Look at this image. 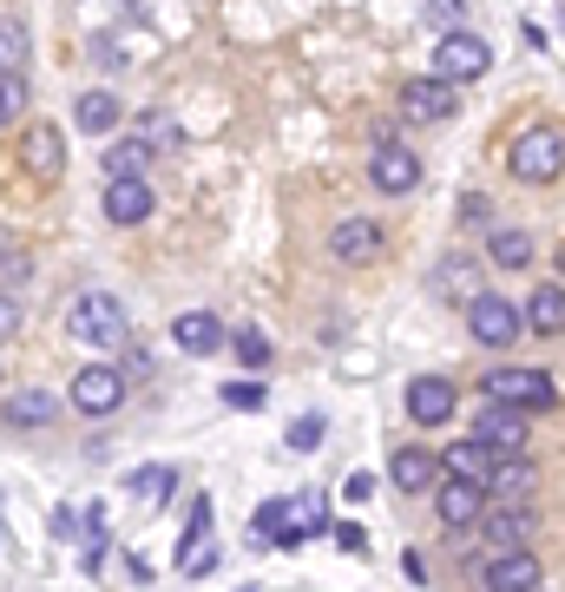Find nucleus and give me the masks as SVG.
I'll return each instance as SVG.
<instances>
[{"mask_svg":"<svg viewBox=\"0 0 565 592\" xmlns=\"http://www.w3.org/2000/svg\"><path fill=\"white\" fill-rule=\"evenodd\" d=\"M329 527H336V521H329V507H323L316 488L257 507V547H263V554H296L303 540H316V534H329Z\"/></svg>","mask_w":565,"mask_h":592,"instance_id":"nucleus-1","label":"nucleus"},{"mask_svg":"<svg viewBox=\"0 0 565 592\" xmlns=\"http://www.w3.org/2000/svg\"><path fill=\"white\" fill-rule=\"evenodd\" d=\"M66 336L86 349H118V343H132V316L112 290H79L66 310Z\"/></svg>","mask_w":565,"mask_h":592,"instance_id":"nucleus-2","label":"nucleus"},{"mask_svg":"<svg viewBox=\"0 0 565 592\" xmlns=\"http://www.w3.org/2000/svg\"><path fill=\"white\" fill-rule=\"evenodd\" d=\"M481 395L487 402H507V409H527V415H553L560 409L553 369H487L481 376Z\"/></svg>","mask_w":565,"mask_h":592,"instance_id":"nucleus-3","label":"nucleus"},{"mask_svg":"<svg viewBox=\"0 0 565 592\" xmlns=\"http://www.w3.org/2000/svg\"><path fill=\"white\" fill-rule=\"evenodd\" d=\"M507 171L520 178V185H560L565 171V132L560 125H527L520 138H513V152H507Z\"/></svg>","mask_w":565,"mask_h":592,"instance_id":"nucleus-4","label":"nucleus"},{"mask_svg":"<svg viewBox=\"0 0 565 592\" xmlns=\"http://www.w3.org/2000/svg\"><path fill=\"white\" fill-rule=\"evenodd\" d=\"M520 336H527V316H520L513 297H500V290H474V297H467V343H481V349H513Z\"/></svg>","mask_w":565,"mask_h":592,"instance_id":"nucleus-5","label":"nucleus"},{"mask_svg":"<svg viewBox=\"0 0 565 592\" xmlns=\"http://www.w3.org/2000/svg\"><path fill=\"white\" fill-rule=\"evenodd\" d=\"M434 72L448 79V86H467V79H487L494 72V46L474 33V26H448L441 40H434Z\"/></svg>","mask_w":565,"mask_h":592,"instance_id":"nucleus-6","label":"nucleus"},{"mask_svg":"<svg viewBox=\"0 0 565 592\" xmlns=\"http://www.w3.org/2000/svg\"><path fill=\"white\" fill-rule=\"evenodd\" d=\"M66 395H72V409H79L86 422H105V415H118V409H125V395H132V389H125V369H112V362H86V369L72 376V389H66Z\"/></svg>","mask_w":565,"mask_h":592,"instance_id":"nucleus-7","label":"nucleus"},{"mask_svg":"<svg viewBox=\"0 0 565 592\" xmlns=\"http://www.w3.org/2000/svg\"><path fill=\"white\" fill-rule=\"evenodd\" d=\"M20 171H26L33 185H59V178H66V132L46 125V119H33V125L20 132Z\"/></svg>","mask_w":565,"mask_h":592,"instance_id":"nucleus-8","label":"nucleus"},{"mask_svg":"<svg viewBox=\"0 0 565 592\" xmlns=\"http://www.w3.org/2000/svg\"><path fill=\"white\" fill-rule=\"evenodd\" d=\"M369 185L382 191V198H408L415 185H421V158L402 145V138H375V152H369Z\"/></svg>","mask_w":565,"mask_h":592,"instance_id":"nucleus-9","label":"nucleus"},{"mask_svg":"<svg viewBox=\"0 0 565 592\" xmlns=\"http://www.w3.org/2000/svg\"><path fill=\"white\" fill-rule=\"evenodd\" d=\"M540 580H546V567H540L533 547H500V554L481 560V587L487 592H540Z\"/></svg>","mask_w":565,"mask_h":592,"instance_id":"nucleus-10","label":"nucleus"},{"mask_svg":"<svg viewBox=\"0 0 565 592\" xmlns=\"http://www.w3.org/2000/svg\"><path fill=\"white\" fill-rule=\"evenodd\" d=\"M454 112H461V86H448L441 72L402 86V119H408V125H441V119H454Z\"/></svg>","mask_w":565,"mask_h":592,"instance_id":"nucleus-11","label":"nucleus"},{"mask_svg":"<svg viewBox=\"0 0 565 592\" xmlns=\"http://www.w3.org/2000/svg\"><path fill=\"white\" fill-rule=\"evenodd\" d=\"M402 409H408V422H415V428H441V422H454L461 389H454L448 376H415V382L402 389Z\"/></svg>","mask_w":565,"mask_h":592,"instance_id":"nucleus-12","label":"nucleus"},{"mask_svg":"<svg viewBox=\"0 0 565 592\" xmlns=\"http://www.w3.org/2000/svg\"><path fill=\"white\" fill-rule=\"evenodd\" d=\"M474 435H481L494 455H527V442H533V415H527V409H507V402H481Z\"/></svg>","mask_w":565,"mask_h":592,"instance_id":"nucleus-13","label":"nucleus"},{"mask_svg":"<svg viewBox=\"0 0 565 592\" xmlns=\"http://www.w3.org/2000/svg\"><path fill=\"white\" fill-rule=\"evenodd\" d=\"M434 514H441L448 534H467V527L487 514V488H481V481H461V474H441V481H434Z\"/></svg>","mask_w":565,"mask_h":592,"instance_id":"nucleus-14","label":"nucleus"},{"mask_svg":"<svg viewBox=\"0 0 565 592\" xmlns=\"http://www.w3.org/2000/svg\"><path fill=\"white\" fill-rule=\"evenodd\" d=\"M474 534H481L487 554H500V547H533V540H540V514H533V507H494V501H487V514L474 521Z\"/></svg>","mask_w":565,"mask_h":592,"instance_id":"nucleus-15","label":"nucleus"},{"mask_svg":"<svg viewBox=\"0 0 565 592\" xmlns=\"http://www.w3.org/2000/svg\"><path fill=\"white\" fill-rule=\"evenodd\" d=\"M382 250H388V231H382L375 217H342V224L329 231V257H336V264H349V270L375 264Z\"/></svg>","mask_w":565,"mask_h":592,"instance_id":"nucleus-16","label":"nucleus"},{"mask_svg":"<svg viewBox=\"0 0 565 592\" xmlns=\"http://www.w3.org/2000/svg\"><path fill=\"white\" fill-rule=\"evenodd\" d=\"M540 494V468L527 455H494V474H487V501L494 507H533Z\"/></svg>","mask_w":565,"mask_h":592,"instance_id":"nucleus-17","label":"nucleus"},{"mask_svg":"<svg viewBox=\"0 0 565 592\" xmlns=\"http://www.w3.org/2000/svg\"><path fill=\"white\" fill-rule=\"evenodd\" d=\"M171 343H178L184 356H217V349L230 343V329H224L211 310H184V316H171Z\"/></svg>","mask_w":565,"mask_h":592,"instance_id":"nucleus-18","label":"nucleus"},{"mask_svg":"<svg viewBox=\"0 0 565 592\" xmlns=\"http://www.w3.org/2000/svg\"><path fill=\"white\" fill-rule=\"evenodd\" d=\"M388 481H395L402 494H434L441 455H434V448H395V455H388Z\"/></svg>","mask_w":565,"mask_h":592,"instance_id":"nucleus-19","label":"nucleus"},{"mask_svg":"<svg viewBox=\"0 0 565 592\" xmlns=\"http://www.w3.org/2000/svg\"><path fill=\"white\" fill-rule=\"evenodd\" d=\"M59 409H66V402H59L53 389H20V395H7L0 422H7V428H53Z\"/></svg>","mask_w":565,"mask_h":592,"instance_id":"nucleus-20","label":"nucleus"},{"mask_svg":"<svg viewBox=\"0 0 565 592\" xmlns=\"http://www.w3.org/2000/svg\"><path fill=\"white\" fill-rule=\"evenodd\" d=\"M151 204H158V198H151L145 178H112V185H105V217H112V224H145Z\"/></svg>","mask_w":565,"mask_h":592,"instance_id":"nucleus-21","label":"nucleus"},{"mask_svg":"<svg viewBox=\"0 0 565 592\" xmlns=\"http://www.w3.org/2000/svg\"><path fill=\"white\" fill-rule=\"evenodd\" d=\"M441 474H461V481H481V488H487V474H494V448H487L481 435H461V442L441 448Z\"/></svg>","mask_w":565,"mask_h":592,"instance_id":"nucleus-22","label":"nucleus"},{"mask_svg":"<svg viewBox=\"0 0 565 592\" xmlns=\"http://www.w3.org/2000/svg\"><path fill=\"white\" fill-rule=\"evenodd\" d=\"M72 125H79V132H118V125H125V105H118L105 86H86V92L72 99Z\"/></svg>","mask_w":565,"mask_h":592,"instance_id":"nucleus-23","label":"nucleus"},{"mask_svg":"<svg viewBox=\"0 0 565 592\" xmlns=\"http://www.w3.org/2000/svg\"><path fill=\"white\" fill-rule=\"evenodd\" d=\"M474 290H481V264H474V257L454 250V257L434 264V297H441V303H467Z\"/></svg>","mask_w":565,"mask_h":592,"instance_id":"nucleus-24","label":"nucleus"},{"mask_svg":"<svg viewBox=\"0 0 565 592\" xmlns=\"http://www.w3.org/2000/svg\"><path fill=\"white\" fill-rule=\"evenodd\" d=\"M171 494H178V468H165V461L125 474V501H138V507H165Z\"/></svg>","mask_w":565,"mask_h":592,"instance_id":"nucleus-25","label":"nucleus"},{"mask_svg":"<svg viewBox=\"0 0 565 592\" xmlns=\"http://www.w3.org/2000/svg\"><path fill=\"white\" fill-rule=\"evenodd\" d=\"M520 316H527L533 336H565V283H540Z\"/></svg>","mask_w":565,"mask_h":592,"instance_id":"nucleus-26","label":"nucleus"},{"mask_svg":"<svg viewBox=\"0 0 565 592\" xmlns=\"http://www.w3.org/2000/svg\"><path fill=\"white\" fill-rule=\"evenodd\" d=\"M99 165H105V178H145V165H151V145H145V138H112Z\"/></svg>","mask_w":565,"mask_h":592,"instance_id":"nucleus-27","label":"nucleus"},{"mask_svg":"<svg viewBox=\"0 0 565 592\" xmlns=\"http://www.w3.org/2000/svg\"><path fill=\"white\" fill-rule=\"evenodd\" d=\"M533 231H494L487 237V257H494V270H527L533 264Z\"/></svg>","mask_w":565,"mask_h":592,"instance_id":"nucleus-28","label":"nucleus"},{"mask_svg":"<svg viewBox=\"0 0 565 592\" xmlns=\"http://www.w3.org/2000/svg\"><path fill=\"white\" fill-rule=\"evenodd\" d=\"M230 356H237L244 369H270V356H276V349H270V336H263V329H250V323H244V329H230Z\"/></svg>","mask_w":565,"mask_h":592,"instance_id":"nucleus-29","label":"nucleus"},{"mask_svg":"<svg viewBox=\"0 0 565 592\" xmlns=\"http://www.w3.org/2000/svg\"><path fill=\"white\" fill-rule=\"evenodd\" d=\"M263 402H270V389H263L257 376H244V382H224V409H237V415H263Z\"/></svg>","mask_w":565,"mask_h":592,"instance_id":"nucleus-30","label":"nucleus"},{"mask_svg":"<svg viewBox=\"0 0 565 592\" xmlns=\"http://www.w3.org/2000/svg\"><path fill=\"white\" fill-rule=\"evenodd\" d=\"M20 66H26V26L0 13V72H20Z\"/></svg>","mask_w":565,"mask_h":592,"instance_id":"nucleus-31","label":"nucleus"},{"mask_svg":"<svg viewBox=\"0 0 565 592\" xmlns=\"http://www.w3.org/2000/svg\"><path fill=\"white\" fill-rule=\"evenodd\" d=\"M20 112H26V79L20 72H0V132L20 125Z\"/></svg>","mask_w":565,"mask_h":592,"instance_id":"nucleus-32","label":"nucleus"},{"mask_svg":"<svg viewBox=\"0 0 565 592\" xmlns=\"http://www.w3.org/2000/svg\"><path fill=\"white\" fill-rule=\"evenodd\" d=\"M26 277H33V257L26 250H0V290H26Z\"/></svg>","mask_w":565,"mask_h":592,"instance_id":"nucleus-33","label":"nucleus"},{"mask_svg":"<svg viewBox=\"0 0 565 592\" xmlns=\"http://www.w3.org/2000/svg\"><path fill=\"white\" fill-rule=\"evenodd\" d=\"M204 540H211V501H191V521H184L178 554H191V547H204Z\"/></svg>","mask_w":565,"mask_h":592,"instance_id":"nucleus-34","label":"nucleus"},{"mask_svg":"<svg viewBox=\"0 0 565 592\" xmlns=\"http://www.w3.org/2000/svg\"><path fill=\"white\" fill-rule=\"evenodd\" d=\"M20 329H26V303L13 290H0V343H13Z\"/></svg>","mask_w":565,"mask_h":592,"instance_id":"nucleus-35","label":"nucleus"},{"mask_svg":"<svg viewBox=\"0 0 565 592\" xmlns=\"http://www.w3.org/2000/svg\"><path fill=\"white\" fill-rule=\"evenodd\" d=\"M323 435H329V422H323V415H303V422L290 428V448H296V455H309V448H316Z\"/></svg>","mask_w":565,"mask_h":592,"instance_id":"nucleus-36","label":"nucleus"},{"mask_svg":"<svg viewBox=\"0 0 565 592\" xmlns=\"http://www.w3.org/2000/svg\"><path fill=\"white\" fill-rule=\"evenodd\" d=\"M145 145H151V152H171V145H178V138H171V119H165V112H151V119H145Z\"/></svg>","mask_w":565,"mask_h":592,"instance_id":"nucleus-37","label":"nucleus"},{"mask_svg":"<svg viewBox=\"0 0 565 592\" xmlns=\"http://www.w3.org/2000/svg\"><path fill=\"white\" fill-rule=\"evenodd\" d=\"M428 20H441V33L461 26V0H428Z\"/></svg>","mask_w":565,"mask_h":592,"instance_id":"nucleus-38","label":"nucleus"},{"mask_svg":"<svg viewBox=\"0 0 565 592\" xmlns=\"http://www.w3.org/2000/svg\"><path fill=\"white\" fill-rule=\"evenodd\" d=\"M329 534H336V547H342V554H362V547H369V534H362V527H329Z\"/></svg>","mask_w":565,"mask_h":592,"instance_id":"nucleus-39","label":"nucleus"},{"mask_svg":"<svg viewBox=\"0 0 565 592\" xmlns=\"http://www.w3.org/2000/svg\"><path fill=\"white\" fill-rule=\"evenodd\" d=\"M487 217H494L487 198H467V204H461V224H487Z\"/></svg>","mask_w":565,"mask_h":592,"instance_id":"nucleus-40","label":"nucleus"},{"mask_svg":"<svg viewBox=\"0 0 565 592\" xmlns=\"http://www.w3.org/2000/svg\"><path fill=\"white\" fill-rule=\"evenodd\" d=\"M342 494H349V501H369V494H375V474H349V488H342Z\"/></svg>","mask_w":565,"mask_h":592,"instance_id":"nucleus-41","label":"nucleus"},{"mask_svg":"<svg viewBox=\"0 0 565 592\" xmlns=\"http://www.w3.org/2000/svg\"><path fill=\"white\" fill-rule=\"evenodd\" d=\"M0 250H7V244H0Z\"/></svg>","mask_w":565,"mask_h":592,"instance_id":"nucleus-42","label":"nucleus"}]
</instances>
